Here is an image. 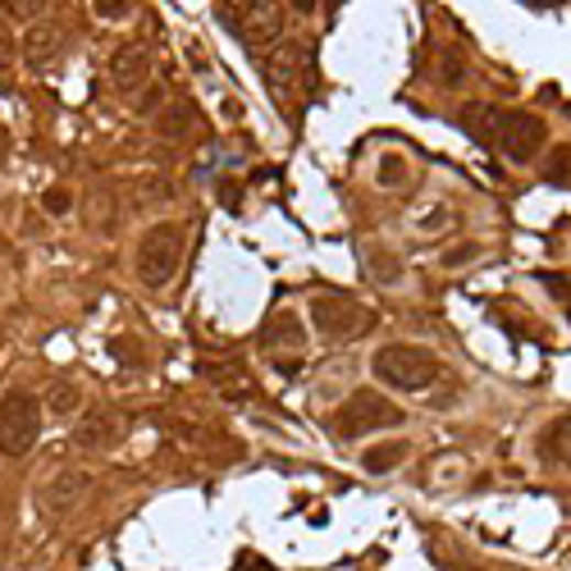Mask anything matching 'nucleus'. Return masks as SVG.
Returning a JSON list of instances; mask_svg holds the SVG:
<instances>
[{"instance_id": "1", "label": "nucleus", "mask_w": 571, "mask_h": 571, "mask_svg": "<svg viewBox=\"0 0 571 571\" xmlns=\"http://www.w3.org/2000/svg\"><path fill=\"white\" fill-rule=\"evenodd\" d=\"M184 256H188V229L178 224V220H161L152 224L142 238H138V248H133V275L142 288H165L174 284V275L184 270Z\"/></svg>"}, {"instance_id": "2", "label": "nucleus", "mask_w": 571, "mask_h": 571, "mask_svg": "<svg viewBox=\"0 0 571 571\" xmlns=\"http://www.w3.org/2000/svg\"><path fill=\"white\" fill-rule=\"evenodd\" d=\"M371 375L394 388V394H426V388H435V380H443V362L430 348L388 343L371 356Z\"/></svg>"}, {"instance_id": "3", "label": "nucleus", "mask_w": 571, "mask_h": 571, "mask_svg": "<svg viewBox=\"0 0 571 571\" xmlns=\"http://www.w3.org/2000/svg\"><path fill=\"white\" fill-rule=\"evenodd\" d=\"M329 420H334V435L343 443H356V439H366L375 430H398L407 416H403V407L394 398L380 394V388H356L348 403L334 407V416H329Z\"/></svg>"}, {"instance_id": "4", "label": "nucleus", "mask_w": 571, "mask_h": 571, "mask_svg": "<svg viewBox=\"0 0 571 571\" xmlns=\"http://www.w3.org/2000/svg\"><path fill=\"white\" fill-rule=\"evenodd\" d=\"M307 320L316 325L320 339H334V343H352L375 329V311L348 293H311Z\"/></svg>"}, {"instance_id": "5", "label": "nucleus", "mask_w": 571, "mask_h": 571, "mask_svg": "<svg viewBox=\"0 0 571 571\" xmlns=\"http://www.w3.org/2000/svg\"><path fill=\"white\" fill-rule=\"evenodd\" d=\"M42 439V398L33 388H6L0 398V453L28 458Z\"/></svg>"}, {"instance_id": "6", "label": "nucleus", "mask_w": 571, "mask_h": 571, "mask_svg": "<svg viewBox=\"0 0 571 571\" xmlns=\"http://www.w3.org/2000/svg\"><path fill=\"white\" fill-rule=\"evenodd\" d=\"M224 23H229V33L243 42V46H252V51H275L279 46V37H284V6H270V0H248V6H220L216 10Z\"/></svg>"}, {"instance_id": "7", "label": "nucleus", "mask_w": 571, "mask_h": 571, "mask_svg": "<svg viewBox=\"0 0 571 571\" xmlns=\"http://www.w3.org/2000/svg\"><path fill=\"white\" fill-rule=\"evenodd\" d=\"M494 146L513 161V165H530L539 152L549 146V124L530 110H498V129H494Z\"/></svg>"}, {"instance_id": "8", "label": "nucleus", "mask_w": 571, "mask_h": 571, "mask_svg": "<svg viewBox=\"0 0 571 571\" xmlns=\"http://www.w3.org/2000/svg\"><path fill=\"white\" fill-rule=\"evenodd\" d=\"M261 348L275 356V362H279V356H288L279 371H297V356L307 352V325H303V316H297L293 307L270 311L265 325H261Z\"/></svg>"}, {"instance_id": "9", "label": "nucleus", "mask_w": 571, "mask_h": 571, "mask_svg": "<svg viewBox=\"0 0 571 571\" xmlns=\"http://www.w3.org/2000/svg\"><path fill=\"white\" fill-rule=\"evenodd\" d=\"M307 74H311V65H307L303 42H279L265 55V87L275 97V106H288V97L297 92V78H307Z\"/></svg>"}, {"instance_id": "10", "label": "nucleus", "mask_w": 571, "mask_h": 571, "mask_svg": "<svg viewBox=\"0 0 571 571\" xmlns=\"http://www.w3.org/2000/svg\"><path fill=\"white\" fill-rule=\"evenodd\" d=\"M92 471L87 466H59L46 485H42V494H37V503H42V513L46 517H65V513H74V507L92 494Z\"/></svg>"}, {"instance_id": "11", "label": "nucleus", "mask_w": 571, "mask_h": 571, "mask_svg": "<svg viewBox=\"0 0 571 571\" xmlns=\"http://www.w3.org/2000/svg\"><path fill=\"white\" fill-rule=\"evenodd\" d=\"M129 435V420L119 411H87L74 430V443L78 448H92V453H110V448Z\"/></svg>"}, {"instance_id": "12", "label": "nucleus", "mask_w": 571, "mask_h": 571, "mask_svg": "<svg viewBox=\"0 0 571 571\" xmlns=\"http://www.w3.org/2000/svg\"><path fill=\"white\" fill-rule=\"evenodd\" d=\"M146 78H152V55H146V46H119L110 55V83L119 92H142Z\"/></svg>"}, {"instance_id": "13", "label": "nucleus", "mask_w": 571, "mask_h": 571, "mask_svg": "<svg viewBox=\"0 0 571 571\" xmlns=\"http://www.w3.org/2000/svg\"><path fill=\"white\" fill-rule=\"evenodd\" d=\"M193 129H201V110H197V101H188V97H169V101L156 110V133H161L165 142H184V138H193Z\"/></svg>"}, {"instance_id": "14", "label": "nucleus", "mask_w": 571, "mask_h": 571, "mask_svg": "<svg viewBox=\"0 0 571 571\" xmlns=\"http://www.w3.org/2000/svg\"><path fill=\"white\" fill-rule=\"evenodd\" d=\"M59 46H65V33H59V23H51V19L28 23V33H23V59H28L33 69H46L51 59L59 55Z\"/></svg>"}, {"instance_id": "15", "label": "nucleus", "mask_w": 571, "mask_h": 571, "mask_svg": "<svg viewBox=\"0 0 571 571\" xmlns=\"http://www.w3.org/2000/svg\"><path fill=\"white\" fill-rule=\"evenodd\" d=\"M362 261H366V275L384 288H398L403 284V256L388 252L384 243H362Z\"/></svg>"}, {"instance_id": "16", "label": "nucleus", "mask_w": 571, "mask_h": 571, "mask_svg": "<svg viewBox=\"0 0 571 571\" xmlns=\"http://www.w3.org/2000/svg\"><path fill=\"white\" fill-rule=\"evenodd\" d=\"M458 124L475 138V142H490L494 146V129H498V106H485V101H466L458 110Z\"/></svg>"}, {"instance_id": "17", "label": "nucleus", "mask_w": 571, "mask_h": 571, "mask_svg": "<svg viewBox=\"0 0 571 571\" xmlns=\"http://www.w3.org/2000/svg\"><path fill=\"white\" fill-rule=\"evenodd\" d=\"M407 458H411V443H403V439L375 443V448H366V453H362V471L366 475H388V471H398Z\"/></svg>"}, {"instance_id": "18", "label": "nucleus", "mask_w": 571, "mask_h": 571, "mask_svg": "<svg viewBox=\"0 0 571 571\" xmlns=\"http://www.w3.org/2000/svg\"><path fill=\"white\" fill-rule=\"evenodd\" d=\"M78 407H83V388H78L74 380H59V384L46 388V411H55V416H74Z\"/></svg>"}, {"instance_id": "19", "label": "nucleus", "mask_w": 571, "mask_h": 571, "mask_svg": "<svg viewBox=\"0 0 571 571\" xmlns=\"http://www.w3.org/2000/svg\"><path fill=\"white\" fill-rule=\"evenodd\" d=\"M545 448H549V458H558V462L571 466V411L562 420H553V430L545 435Z\"/></svg>"}, {"instance_id": "20", "label": "nucleus", "mask_w": 571, "mask_h": 571, "mask_svg": "<svg viewBox=\"0 0 571 571\" xmlns=\"http://www.w3.org/2000/svg\"><path fill=\"white\" fill-rule=\"evenodd\" d=\"M462 78H466V55L458 46H443L439 51V83L443 87H458Z\"/></svg>"}, {"instance_id": "21", "label": "nucleus", "mask_w": 571, "mask_h": 571, "mask_svg": "<svg viewBox=\"0 0 571 571\" xmlns=\"http://www.w3.org/2000/svg\"><path fill=\"white\" fill-rule=\"evenodd\" d=\"M42 210H46V216H55V220L74 216V188H65V184H51V188L42 193Z\"/></svg>"}, {"instance_id": "22", "label": "nucleus", "mask_w": 571, "mask_h": 571, "mask_svg": "<svg viewBox=\"0 0 571 571\" xmlns=\"http://www.w3.org/2000/svg\"><path fill=\"white\" fill-rule=\"evenodd\" d=\"M407 178H411V169H407V161H403L398 152H388V156L380 161V184H384V188H403Z\"/></svg>"}, {"instance_id": "23", "label": "nucleus", "mask_w": 571, "mask_h": 571, "mask_svg": "<svg viewBox=\"0 0 571 571\" xmlns=\"http://www.w3.org/2000/svg\"><path fill=\"white\" fill-rule=\"evenodd\" d=\"M545 178L549 184H571V146H558V152L549 156V165H545Z\"/></svg>"}, {"instance_id": "24", "label": "nucleus", "mask_w": 571, "mask_h": 571, "mask_svg": "<svg viewBox=\"0 0 571 571\" xmlns=\"http://www.w3.org/2000/svg\"><path fill=\"white\" fill-rule=\"evenodd\" d=\"M92 14H97V19H110V23H119V19H129V14H133V6H129V0H97V6H92Z\"/></svg>"}, {"instance_id": "25", "label": "nucleus", "mask_w": 571, "mask_h": 571, "mask_svg": "<svg viewBox=\"0 0 571 571\" xmlns=\"http://www.w3.org/2000/svg\"><path fill=\"white\" fill-rule=\"evenodd\" d=\"M19 55V42H14V33H10V23H6V14H0V69H10V59Z\"/></svg>"}, {"instance_id": "26", "label": "nucleus", "mask_w": 571, "mask_h": 571, "mask_svg": "<svg viewBox=\"0 0 571 571\" xmlns=\"http://www.w3.org/2000/svg\"><path fill=\"white\" fill-rule=\"evenodd\" d=\"M169 101V92H161V87H142V101H138V114H156L161 106Z\"/></svg>"}, {"instance_id": "27", "label": "nucleus", "mask_w": 571, "mask_h": 571, "mask_svg": "<svg viewBox=\"0 0 571 571\" xmlns=\"http://www.w3.org/2000/svg\"><path fill=\"white\" fill-rule=\"evenodd\" d=\"M475 256H480V243H462V248L443 252V265H462V261H475Z\"/></svg>"}, {"instance_id": "28", "label": "nucleus", "mask_w": 571, "mask_h": 571, "mask_svg": "<svg viewBox=\"0 0 571 571\" xmlns=\"http://www.w3.org/2000/svg\"><path fill=\"white\" fill-rule=\"evenodd\" d=\"M46 6L42 0H6V6H0V14H42Z\"/></svg>"}, {"instance_id": "29", "label": "nucleus", "mask_w": 571, "mask_h": 571, "mask_svg": "<svg viewBox=\"0 0 571 571\" xmlns=\"http://www.w3.org/2000/svg\"><path fill=\"white\" fill-rule=\"evenodd\" d=\"M220 197H224L229 210H238V188H233V184H220Z\"/></svg>"}]
</instances>
